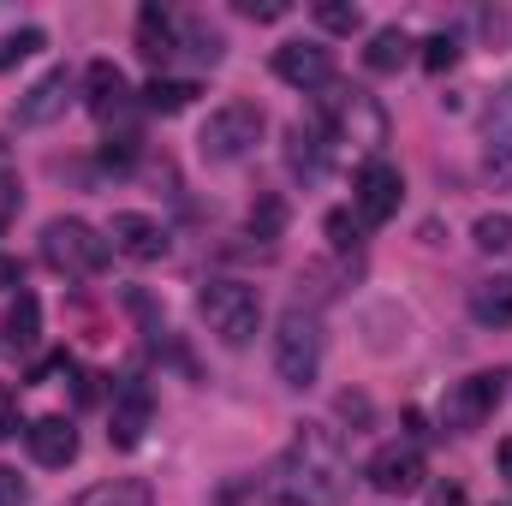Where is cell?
<instances>
[{
    "label": "cell",
    "instance_id": "obj_1",
    "mask_svg": "<svg viewBox=\"0 0 512 506\" xmlns=\"http://www.w3.org/2000/svg\"><path fill=\"white\" fill-rule=\"evenodd\" d=\"M346 489H352V459L328 423H304L262 477V495L274 506H340Z\"/></svg>",
    "mask_w": 512,
    "mask_h": 506
},
{
    "label": "cell",
    "instance_id": "obj_2",
    "mask_svg": "<svg viewBox=\"0 0 512 506\" xmlns=\"http://www.w3.org/2000/svg\"><path fill=\"white\" fill-rule=\"evenodd\" d=\"M108 233H96L90 221H78V215H60V221H48L42 227V262L54 268V274H66V280H96L102 268H108Z\"/></svg>",
    "mask_w": 512,
    "mask_h": 506
},
{
    "label": "cell",
    "instance_id": "obj_3",
    "mask_svg": "<svg viewBox=\"0 0 512 506\" xmlns=\"http://www.w3.org/2000/svg\"><path fill=\"white\" fill-rule=\"evenodd\" d=\"M197 316L209 322V334L221 346H251L256 328H262V298L245 280H209L197 292Z\"/></svg>",
    "mask_w": 512,
    "mask_h": 506
},
{
    "label": "cell",
    "instance_id": "obj_4",
    "mask_svg": "<svg viewBox=\"0 0 512 506\" xmlns=\"http://www.w3.org/2000/svg\"><path fill=\"white\" fill-rule=\"evenodd\" d=\"M316 370H322V322H316V310L292 304L274 328V376L286 387H310Z\"/></svg>",
    "mask_w": 512,
    "mask_h": 506
},
{
    "label": "cell",
    "instance_id": "obj_5",
    "mask_svg": "<svg viewBox=\"0 0 512 506\" xmlns=\"http://www.w3.org/2000/svg\"><path fill=\"white\" fill-rule=\"evenodd\" d=\"M322 126L334 143H352V149H382L387 143V114L370 90H334L322 102Z\"/></svg>",
    "mask_w": 512,
    "mask_h": 506
},
{
    "label": "cell",
    "instance_id": "obj_6",
    "mask_svg": "<svg viewBox=\"0 0 512 506\" xmlns=\"http://www.w3.org/2000/svg\"><path fill=\"white\" fill-rule=\"evenodd\" d=\"M256 137H262V108L256 102H221L197 131V149H203V161H239V155H251Z\"/></svg>",
    "mask_w": 512,
    "mask_h": 506
},
{
    "label": "cell",
    "instance_id": "obj_7",
    "mask_svg": "<svg viewBox=\"0 0 512 506\" xmlns=\"http://www.w3.org/2000/svg\"><path fill=\"white\" fill-rule=\"evenodd\" d=\"M501 393H507V376H501V370H483V376L453 381V387H447V399H441V429H453V435L483 429V423L495 417Z\"/></svg>",
    "mask_w": 512,
    "mask_h": 506
},
{
    "label": "cell",
    "instance_id": "obj_8",
    "mask_svg": "<svg viewBox=\"0 0 512 506\" xmlns=\"http://www.w3.org/2000/svg\"><path fill=\"white\" fill-rule=\"evenodd\" d=\"M364 477H370V489H376V495H417V489H423V477H429V465H423V453H417V447L387 441V447L370 453Z\"/></svg>",
    "mask_w": 512,
    "mask_h": 506
},
{
    "label": "cell",
    "instance_id": "obj_9",
    "mask_svg": "<svg viewBox=\"0 0 512 506\" xmlns=\"http://www.w3.org/2000/svg\"><path fill=\"white\" fill-rule=\"evenodd\" d=\"M399 167H387V161H370L364 173H358V185H352V203H358V221L364 227H382L399 215Z\"/></svg>",
    "mask_w": 512,
    "mask_h": 506
},
{
    "label": "cell",
    "instance_id": "obj_10",
    "mask_svg": "<svg viewBox=\"0 0 512 506\" xmlns=\"http://www.w3.org/2000/svg\"><path fill=\"white\" fill-rule=\"evenodd\" d=\"M274 72L292 90H328L334 84V54L322 42H280L274 48Z\"/></svg>",
    "mask_w": 512,
    "mask_h": 506
},
{
    "label": "cell",
    "instance_id": "obj_11",
    "mask_svg": "<svg viewBox=\"0 0 512 506\" xmlns=\"http://www.w3.org/2000/svg\"><path fill=\"white\" fill-rule=\"evenodd\" d=\"M149 417H155V399H149V387L126 376L120 387H114V411H108V441H114V447H137V441H143V429H149Z\"/></svg>",
    "mask_w": 512,
    "mask_h": 506
},
{
    "label": "cell",
    "instance_id": "obj_12",
    "mask_svg": "<svg viewBox=\"0 0 512 506\" xmlns=\"http://www.w3.org/2000/svg\"><path fill=\"white\" fill-rule=\"evenodd\" d=\"M108 245H114L120 256H131V262H161V256H167V227H161L155 215H137V209H126V215H114Z\"/></svg>",
    "mask_w": 512,
    "mask_h": 506
},
{
    "label": "cell",
    "instance_id": "obj_13",
    "mask_svg": "<svg viewBox=\"0 0 512 506\" xmlns=\"http://www.w3.org/2000/svg\"><path fill=\"white\" fill-rule=\"evenodd\" d=\"M66 102H72V72L60 66V72L36 78V84L18 96L12 120H18V126H48V120H60V114H66Z\"/></svg>",
    "mask_w": 512,
    "mask_h": 506
},
{
    "label": "cell",
    "instance_id": "obj_14",
    "mask_svg": "<svg viewBox=\"0 0 512 506\" xmlns=\"http://www.w3.org/2000/svg\"><path fill=\"white\" fill-rule=\"evenodd\" d=\"M36 340H42V304H36V292H18L0 316V352L24 358V352H36Z\"/></svg>",
    "mask_w": 512,
    "mask_h": 506
},
{
    "label": "cell",
    "instance_id": "obj_15",
    "mask_svg": "<svg viewBox=\"0 0 512 506\" xmlns=\"http://www.w3.org/2000/svg\"><path fill=\"white\" fill-rule=\"evenodd\" d=\"M24 441H30V459L36 465H72L78 459V429H72V417H36L30 429H24Z\"/></svg>",
    "mask_w": 512,
    "mask_h": 506
},
{
    "label": "cell",
    "instance_id": "obj_16",
    "mask_svg": "<svg viewBox=\"0 0 512 506\" xmlns=\"http://www.w3.org/2000/svg\"><path fill=\"white\" fill-rule=\"evenodd\" d=\"M84 102H90V114L96 120H120L126 114V96H131V84H126V72L114 66V60H90V72H84Z\"/></svg>",
    "mask_w": 512,
    "mask_h": 506
},
{
    "label": "cell",
    "instance_id": "obj_17",
    "mask_svg": "<svg viewBox=\"0 0 512 506\" xmlns=\"http://www.w3.org/2000/svg\"><path fill=\"white\" fill-rule=\"evenodd\" d=\"M137 54L155 60V66H167V60L179 54V24H173V12H161L155 0L137 12Z\"/></svg>",
    "mask_w": 512,
    "mask_h": 506
},
{
    "label": "cell",
    "instance_id": "obj_18",
    "mask_svg": "<svg viewBox=\"0 0 512 506\" xmlns=\"http://www.w3.org/2000/svg\"><path fill=\"white\" fill-rule=\"evenodd\" d=\"M471 316L483 328H507L512 322V274H495V280H477L471 286Z\"/></svg>",
    "mask_w": 512,
    "mask_h": 506
},
{
    "label": "cell",
    "instance_id": "obj_19",
    "mask_svg": "<svg viewBox=\"0 0 512 506\" xmlns=\"http://www.w3.org/2000/svg\"><path fill=\"white\" fill-rule=\"evenodd\" d=\"M72 506H155V495H149V483H137V477H114V483L84 489Z\"/></svg>",
    "mask_w": 512,
    "mask_h": 506
},
{
    "label": "cell",
    "instance_id": "obj_20",
    "mask_svg": "<svg viewBox=\"0 0 512 506\" xmlns=\"http://www.w3.org/2000/svg\"><path fill=\"white\" fill-rule=\"evenodd\" d=\"M405 54H411V36H405L399 24H387V30H376V36H370L364 66H370V72H399V66H405Z\"/></svg>",
    "mask_w": 512,
    "mask_h": 506
},
{
    "label": "cell",
    "instance_id": "obj_21",
    "mask_svg": "<svg viewBox=\"0 0 512 506\" xmlns=\"http://www.w3.org/2000/svg\"><path fill=\"white\" fill-rule=\"evenodd\" d=\"M191 102H197V84H185V78H149V90H143L149 114H185Z\"/></svg>",
    "mask_w": 512,
    "mask_h": 506
},
{
    "label": "cell",
    "instance_id": "obj_22",
    "mask_svg": "<svg viewBox=\"0 0 512 506\" xmlns=\"http://www.w3.org/2000/svg\"><path fill=\"white\" fill-rule=\"evenodd\" d=\"M310 12H316V24H322V30H334V36H352V30L364 24V12H358L352 0H316Z\"/></svg>",
    "mask_w": 512,
    "mask_h": 506
},
{
    "label": "cell",
    "instance_id": "obj_23",
    "mask_svg": "<svg viewBox=\"0 0 512 506\" xmlns=\"http://www.w3.org/2000/svg\"><path fill=\"white\" fill-rule=\"evenodd\" d=\"M471 239H477V251H512V215H483L477 227H471Z\"/></svg>",
    "mask_w": 512,
    "mask_h": 506
},
{
    "label": "cell",
    "instance_id": "obj_24",
    "mask_svg": "<svg viewBox=\"0 0 512 506\" xmlns=\"http://www.w3.org/2000/svg\"><path fill=\"white\" fill-rule=\"evenodd\" d=\"M292 167H298L304 179H316V173H322V149H316V126H292Z\"/></svg>",
    "mask_w": 512,
    "mask_h": 506
},
{
    "label": "cell",
    "instance_id": "obj_25",
    "mask_svg": "<svg viewBox=\"0 0 512 506\" xmlns=\"http://www.w3.org/2000/svg\"><path fill=\"white\" fill-rule=\"evenodd\" d=\"M280 227H286V203L268 191V197H256V209H251V233L256 239H280Z\"/></svg>",
    "mask_w": 512,
    "mask_h": 506
},
{
    "label": "cell",
    "instance_id": "obj_26",
    "mask_svg": "<svg viewBox=\"0 0 512 506\" xmlns=\"http://www.w3.org/2000/svg\"><path fill=\"white\" fill-rule=\"evenodd\" d=\"M42 48H48L42 30H18V36H6V42H0V72L18 66V60H30V54H42Z\"/></svg>",
    "mask_w": 512,
    "mask_h": 506
},
{
    "label": "cell",
    "instance_id": "obj_27",
    "mask_svg": "<svg viewBox=\"0 0 512 506\" xmlns=\"http://www.w3.org/2000/svg\"><path fill=\"white\" fill-rule=\"evenodd\" d=\"M423 66H429V72H453V66H459V36H447V30L429 36V42H423Z\"/></svg>",
    "mask_w": 512,
    "mask_h": 506
},
{
    "label": "cell",
    "instance_id": "obj_28",
    "mask_svg": "<svg viewBox=\"0 0 512 506\" xmlns=\"http://www.w3.org/2000/svg\"><path fill=\"white\" fill-rule=\"evenodd\" d=\"M185 36L197 42V60H209V66H215V60H221V48H227V42L209 30V24H185Z\"/></svg>",
    "mask_w": 512,
    "mask_h": 506
},
{
    "label": "cell",
    "instance_id": "obj_29",
    "mask_svg": "<svg viewBox=\"0 0 512 506\" xmlns=\"http://www.w3.org/2000/svg\"><path fill=\"white\" fill-rule=\"evenodd\" d=\"M328 239H334L340 251H352V245H358V221H352L346 209H334V215H328Z\"/></svg>",
    "mask_w": 512,
    "mask_h": 506
},
{
    "label": "cell",
    "instance_id": "obj_30",
    "mask_svg": "<svg viewBox=\"0 0 512 506\" xmlns=\"http://www.w3.org/2000/svg\"><path fill=\"white\" fill-rule=\"evenodd\" d=\"M239 12L256 18V24H274V18H286L292 6H286V0H239Z\"/></svg>",
    "mask_w": 512,
    "mask_h": 506
},
{
    "label": "cell",
    "instance_id": "obj_31",
    "mask_svg": "<svg viewBox=\"0 0 512 506\" xmlns=\"http://www.w3.org/2000/svg\"><path fill=\"white\" fill-rule=\"evenodd\" d=\"M18 215V173L12 167H0V227Z\"/></svg>",
    "mask_w": 512,
    "mask_h": 506
},
{
    "label": "cell",
    "instance_id": "obj_32",
    "mask_svg": "<svg viewBox=\"0 0 512 506\" xmlns=\"http://www.w3.org/2000/svg\"><path fill=\"white\" fill-rule=\"evenodd\" d=\"M0 506H24V477L0 465Z\"/></svg>",
    "mask_w": 512,
    "mask_h": 506
},
{
    "label": "cell",
    "instance_id": "obj_33",
    "mask_svg": "<svg viewBox=\"0 0 512 506\" xmlns=\"http://www.w3.org/2000/svg\"><path fill=\"white\" fill-rule=\"evenodd\" d=\"M12 429H18V405H12V387L0 381V441H6Z\"/></svg>",
    "mask_w": 512,
    "mask_h": 506
},
{
    "label": "cell",
    "instance_id": "obj_34",
    "mask_svg": "<svg viewBox=\"0 0 512 506\" xmlns=\"http://www.w3.org/2000/svg\"><path fill=\"white\" fill-rule=\"evenodd\" d=\"M495 131H507V137H512V84L495 96Z\"/></svg>",
    "mask_w": 512,
    "mask_h": 506
},
{
    "label": "cell",
    "instance_id": "obj_35",
    "mask_svg": "<svg viewBox=\"0 0 512 506\" xmlns=\"http://www.w3.org/2000/svg\"><path fill=\"white\" fill-rule=\"evenodd\" d=\"M0 286H24V274H18V256L0 251Z\"/></svg>",
    "mask_w": 512,
    "mask_h": 506
},
{
    "label": "cell",
    "instance_id": "obj_36",
    "mask_svg": "<svg viewBox=\"0 0 512 506\" xmlns=\"http://www.w3.org/2000/svg\"><path fill=\"white\" fill-rule=\"evenodd\" d=\"M429 506H465V495H459V489L447 483V489H435V495H429Z\"/></svg>",
    "mask_w": 512,
    "mask_h": 506
},
{
    "label": "cell",
    "instance_id": "obj_37",
    "mask_svg": "<svg viewBox=\"0 0 512 506\" xmlns=\"http://www.w3.org/2000/svg\"><path fill=\"white\" fill-rule=\"evenodd\" d=\"M495 459H501V471L512 477V441H501V453H495Z\"/></svg>",
    "mask_w": 512,
    "mask_h": 506
},
{
    "label": "cell",
    "instance_id": "obj_38",
    "mask_svg": "<svg viewBox=\"0 0 512 506\" xmlns=\"http://www.w3.org/2000/svg\"><path fill=\"white\" fill-rule=\"evenodd\" d=\"M0 167H6V149H0Z\"/></svg>",
    "mask_w": 512,
    "mask_h": 506
}]
</instances>
